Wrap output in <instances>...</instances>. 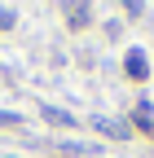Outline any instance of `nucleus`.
<instances>
[{
  "label": "nucleus",
  "instance_id": "obj_1",
  "mask_svg": "<svg viewBox=\"0 0 154 158\" xmlns=\"http://www.w3.org/2000/svg\"><path fill=\"white\" fill-rule=\"evenodd\" d=\"M128 75L132 79H145V57L141 53H128Z\"/></svg>",
  "mask_w": 154,
  "mask_h": 158
}]
</instances>
